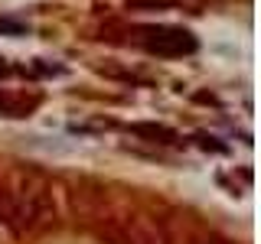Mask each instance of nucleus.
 Wrapping results in <instances>:
<instances>
[{
	"label": "nucleus",
	"mask_w": 261,
	"mask_h": 244,
	"mask_svg": "<svg viewBox=\"0 0 261 244\" xmlns=\"http://www.w3.org/2000/svg\"><path fill=\"white\" fill-rule=\"evenodd\" d=\"M0 33H7V36H23V33H27V23L10 20V16H0Z\"/></svg>",
	"instance_id": "423d86ee"
},
{
	"label": "nucleus",
	"mask_w": 261,
	"mask_h": 244,
	"mask_svg": "<svg viewBox=\"0 0 261 244\" xmlns=\"http://www.w3.org/2000/svg\"><path fill=\"white\" fill-rule=\"evenodd\" d=\"M39 108L36 95H23V92H0V114L4 117H27L30 111Z\"/></svg>",
	"instance_id": "20e7f679"
},
{
	"label": "nucleus",
	"mask_w": 261,
	"mask_h": 244,
	"mask_svg": "<svg viewBox=\"0 0 261 244\" xmlns=\"http://www.w3.org/2000/svg\"><path fill=\"white\" fill-rule=\"evenodd\" d=\"M101 238L108 244H170L163 222L144 208L108 215V222L101 225Z\"/></svg>",
	"instance_id": "f03ea898"
},
{
	"label": "nucleus",
	"mask_w": 261,
	"mask_h": 244,
	"mask_svg": "<svg viewBox=\"0 0 261 244\" xmlns=\"http://www.w3.org/2000/svg\"><path fill=\"white\" fill-rule=\"evenodd\" d=\"M10 72H13V69H10V62H7L4 55H0V78H7V75H10Z\"/></svg>",
	"instance_id": "6e6552de"
},
{
	"label": "nucleus",
	"mask_w": 261,
	"mask_h": 244,
	"mask_svg": "<svg viewBox=\"0 0 261 244\" xmlns=\"http://www.w3.org/2000/svg\"><path fill=\"white\" fill-rule=\"evenodd\" d=\"M53 182L36 166H0V225L13 234H33L53 225Z\"/></svg>",
	"instance_id": "f257e3e1"
},
{
	"label": "nucleus",
	"mask_w": 261,
	"mask_h": 244,
	"mask_svg": "<svg viewBox=\"0 0 261 244\" xmlns=\"http://www.w3.org/2000/svg\"><path fill=\"white\" fill-rule=\"evenodd\" d=\"M130 4H141V7H167L170 0H130Z\"/></svg>",
	"instance_id": "0eeeda50"
},
{
	"label": "nucleus",
	"mask_w": 261,
	"mask_h": 244,
	"mask_svg": "<svg viewBox=\"0 0 261 244\" xmlns=\"http://www.w3.org/2000/svg\"><path fill=\"white\" fill-rule=\"evenodd\" d=\"M137 43H141L150 55H163V59H179V55H193L199 43L190 29L170 26V23H150V26H137Z\"/></svg>",
	"instance_id": "7ed1b4c3"
},
{
	"label": "nucleus",
	"mask_w": 261,
	"mask_h": 244,
	"mask_svg": "<svg viewBox=\"0 0 261 244\" xmlns=\"http://www.w3.org/2000/svg\"><path fill=\"white\" fill-rule=\"evenodd\" d=\"M130 134L144 137L147 143H160V146H173V143H179L176 130L167 127V124H130Z\"/></svg>",
	"instance_id": "39448f33"
}]
</instances>
